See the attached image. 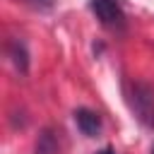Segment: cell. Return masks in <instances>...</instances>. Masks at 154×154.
Returning <instances> with one entry per match:
<instances>
[{
	"mask_svg": "<svg viewBox=\"0 0 154 154\" xmlns=\"http://www.w3.org/2000/svg\"><path fill=\"white\" fill-rule=\"evenodd\" d=\"M152 154H154V147H152Z\"/></svg>",
	"mask_w": 154,
	"mask_h": 154,
	"instance_id": "ba28073f",
	"label": "cell"
},
{
	"mask_svg": "<svg viewBox=\"0 0 154 154\" xmlns=\"http://www.w3.org/2000/svg\"><path fill=\"white\" fill-rule=\"evenodd\" d=\"M7 53H10V60H12L14 70L19 75H26V70H29V51H26V43L19 41V38H14L10 43V48H7Z\"/></svg>",
	"mask_w": 154,
	"mask_h": 154,
	"instance_id": "277c9868",
	"label": "cell"
},
{
	"mask_svg": "<svg viewBox=\"0 0 154 154\" xmlns=\"http://www.w3.org/2000/svg\"><path fill=\"white\" fill-rule=\"evenodd\" d=\"M130 108L144 128H154V89L147 82H135L130 89Z\"/></svg>",
	"mask_w": 154,
	"mask_h": 154,
	"instance_id": "6da1fadb",
	"label": "cell"
},
{
	"mask_svg": "<svg viewBox=\"0 0 154 154\" xmlns=\"http://www.w3.org/2000/svg\"><path fill=\"white\" fill-rule=\"evenodd\" d=\"M29 7H34V10H38V12H48V10H53V5H55V0H24Z\"/></svg>",
	"mask_w": 154,
	"mask_h": 154,
	"instance_id": "8992f818",
	"label": "cell"
},
{
	"mask_svg": "<svg viewBox=\"0 0 154 154\" xmlns=\"http://www.w3.org/2000/svg\"><path fill=\"white\" fill-rule=\"evenodd\" d=\"M96 154H116V152H113V149H111V147H103V149H99V152H96Z\"/></svg>",
	"mask_w": 154,
	"mask_h": 154,
	"instance_id": "52a82bcc",
	"label": "cell"
},
{
	"mask_svg": "<svg viewBox=\"0 0 154 154\" xmlns=\"http://www.w3.org/2000/svg\"><path fill=\"white\" fill-rule=\"evenodd\" d=\"M36 154H55V144H53V137L51 132H43L38 144H36Z\"/></svg>",
	"mask_w": 154,
	"mask_h": 154,
	"instance_id": "5b68a950",
	"label": "cell"
},
{
	"mask_svg": "<svg viewBox=\"0 0 154 154\" xmlns=\"http://www.w3.org/2000/svg\"><path fill=\"white\" fill-rule=\"evenodd\" d=\"M89 10L96 14L101 26L111 31H120L125 26V7L123 0H89Z\"/></svg>",
	"mask_w": 154,
	"mask_h": 154,
	"instance_id": "7a4b0ae2",
	"label": "cell"
},
{
	"mask_svg": "<svg viewBox=\"0 0 154 154\" xmlns=\"http://www.w3.org/2000/svg\"><path fill=\"white\" fill-rule=\"evenodd\" d=\"M75 125L84 137H96L101 132V116L91 108H77L75 111Z\"/></svg>",
	"mask_w": 154,
	"mask_h": 154,
	"instance_id": "3957f363",
	"label": "cell"
}]
</instances>
